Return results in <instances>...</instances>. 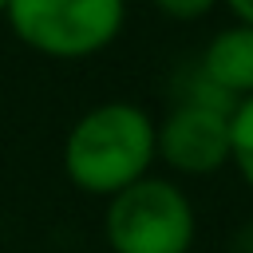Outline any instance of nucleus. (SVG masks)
I'll return each mask as SVG.
<instances>
[{"label": "nucleus", "mask_w": 253, "mask_h": 253, "mask_svg": "<svg viewBox=\"0 0 253 253\" xmlns=\"http://www.w3.org/2000/svg\"><path fill=\"white\" fill-rule=\"evenodd\" d=\"M158 162V119L130 103L107 99L87 107L63 134V178L87 198H115L130 182L146 178Z\"/></svg>", "instance_id": "obj_1"}, {"label": "nucleus", "mask_w": 253, "mask_h": 253, "mask_svg": "<svg viewBox=\"0 0 253 253\" xmlns=\"http://www.w3.org/2000/svg\"><path fill=\"white\" fill-rule=\"evenodd\" d=\"M225 253H253V217H245L233 233H229V245Z\"/></svg>", "instance_id": "obj_8"}, {"label": "nucleus", "mask_w": 253, "mask_h": 253, "mask_svg": "<svg viewBox=\"0 0 253 253\" xmlns=\"http://www.w3.org/2000/svg\"><path fill=\"white\" fill-rule=\"evenodd\" d=\"M229 166H237L241 182L253 190V95L237 99L229 111Z\"/></svg>", "instance_id": "obj_6"}, {"label": "nucleus", "mask_w": 253, "mask_h": 253, "mask_svg": "<svg viewBox=\"0 0 253 253\" xmlns=\"http://www.w3.org/2000/svg\"><path fill=\"white\" fill-rule=\"evenodd\" d=\"M4 8H8V0H0V20H4Z\"/></svg>", "instance_id": "obj_10"}, {"label": "nucleus", "mask_w": 253, "mask_h": 253, "mask_svg": "<svg viewBox=\"0 0 253 253\" xmlns=\"http://www.w3.org/2000/svg\"><path fill=\"white\" fill-rule=\"evenodd\" d=\"M8 32L43 59H91L126 28V0H8Z\"/></svg>", "instance_id": "obj_3"}, {"label": "nucleus", "mask_w": 253, "mask_h": 253, "mask_svg": "<svg viewBox=\"0 0 253 253\" xmlns=\"http://www.w3.org/2000/svg\"><path fill=\"white\" fill-rule=\"evenodd\" d=\"M198 210L190 194L162 174H146L107 198L103 241L111 253H190Z\"/></svg>", "instance_id": "obj_2"}, {"label": "nucleus", "mask_w": 253, "mask_h": 253, "mask_svg": "<svg viewBox=\"0 0 253 253\" xmlns=\"http://www.w3.org/2000/svg\"><path fill=\"white\" fill-rule=\"evenodd\" d=\"M221 0H150V8L162 16V20H174V24H198L206 20Z\"/></svg>", "instance_id": "obj_7"}, {"label": "nucleus", "mask_w": 253, "mask_h": 253, "mask_svg": "<svg viewBox=\"0 0 253 253\" xmlns=\"http://www.w3.org/2000/svg\"><path fill=\"white\" fill-rule=\"evenodd\" d=\"M198 71L233 103L253 95V28L233 20L229 28L213 32L198 59Z\"/></svg>", "instance_id": "obj_5"}, {"label": "nucleus", "mask_w": 253, "mask_h": 253, "mask_svg": "<svg viewBox=\"0 0 253 253\" xmlns=\"http://www.w3.org/2000/svg\"><path fill=\"white\" fill-rule=\"evenodd\" d=\"M225 8H229V16L237 20V24H249L253 28V0H221Z\"/></svg>", "instance_id": "obj_9"}, {"label": "nucleus", "mask_w": 253, "mask_h": 253, "mask_svg": "<svg viewBox=\"0 0 253 253\" xmlns=\"http://www.w3.org/2000/svg\"><path fill=\"white\" fill-rule=\"evenodd\" d=\"M229 111L202 99H178L158 119V162L182 178H210L229 166Z\"/></svg>", "instance_id": "obj_4"}]
</instances>
